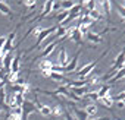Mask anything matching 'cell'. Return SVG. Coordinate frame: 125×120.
Instances as JSON below:
<instances>
[{"label": "cell", "instance_id": "cell-13", "mask_svg": "<svg viewBox=\"0 0 125 120\" xmlns=\"http://www.w3.org/2000/svg\"><path fill=\"white\" fill-rule=\"evenodd\" d=\"M102 105H104V107H107V108H110L113 104H115V101H113V97L110 95V94H107V95H104V97H102V98H99L97 100Z\"/></svg>", "mask_w": 125, "mask_h": 120}, {"label": "cell", "instance_id": "cell-30", "mask_svg": "<svg viewBox=\"0 0 125 120\" xmlns=\"http://www.w3.org/2000/svg\"><path fill=\"white\" fill-rule=\"evenodd\" d=\"M80 24H83V25H87V26H90L91 24H93V19L88 16V13H85L84 16H81L80 18Z\"/></svg>", "mask_w": 125, "mask_h": 120}, {"label": "cell", "instance_id": "cell-15", "mask_svg": "<svg viewBox=\"0 0 125 120\" xmlns=\"http://www.w3.org/2000/svg\"><path fill=\"white\" fill-rule=\"evenodd\" d=\"M56 45H57V43L56 41H52L49 45H46V48H44V51L41 53V59H46V57H49L53 51H54V48H56Z\"/></svg>", "mask_w": 125, "mask_h": 120}, {"label": "cell", "instance_id": "cell-20", "mask_svg": "<svg viewBox=\"0 0 125 120\" xmlns=\"http://www.w3.org/2000/svg\"><path fill=\"white\" fill-rule=\"evenodd\" d=\"M59 5H60V9L69 12L75 6V2H74V0H62V2H59Z\"/></svg>", "mask_w": 125, "mask_h": 120}, {"label": "cell", "instance_id": "cell-11", "mask_svg": "<svg viewBox=\"0 0 125 120\" xmlns=\"http://www.w3.org/2000/svg\"><path fill=\"white\" fill-rule=\"evenodd\" d=\"M52 66H53V62H50L49 59H41L40 63H38V68L41 72H52Z\"/></svg>", "mask_w": 125, "mask_h": 120}, {"label": "cell", "instance_id": "cell-29", "mask_svg": "<svg viewBox=\"0 0 125 120\" xmlns=\"http://www.w3.org/2000/svg\"><path fill=\"white\" fill-rule=\"evenodd\" d=\"M69 16V12H66V10H63V12H60L59 15H57V25H62L65 21H66V18Z\"/></svg>", "mask_w": 125, "mask_h": 120}, {"label": "cell", "instance_id": "cell-22", "mask_svg": "<svg viewBox=\"0 0 125 120\" xmlns=\"http://www.w3.org/2000/svg\"><path fill=\"white\" fill-rule=\"evenodd\" d=\"M19 69H21V63H19V56H13L12 65H10V72L19 73Z\"/></svg>", "mask_w": 125, "mask_h": 120}, {"label": "cell", "instance_id": "cell-43", "mask_svg": "<svg viewBox=\"0 0 125 120\" xmlns=\"http://www.w3.org/2000/svg\"><path fill=\"white\" fill-rule=\"evenodd\" d=\"M88 2H90V0H81V3H84V5H85V3H88Z\"/></svg>", "mask_w": 125, "mask_h": 120}, {"label": "cell", "instance_id": "cell-21", "mask_svg": "<svg viewBox=\"0 0 125 120\" xmlns=\"http://www.w3.org/2000/svg\"><path fill=\"white\" fill-rule=\"evenodd\" d=\"M84 111L87 113L88 117H94V116L97 114V105H96V104H87V105L84 107Z\"/></svg>", "mask_w": 125, "mask_h": 120}, {"label": "cell", "instance_id": "cell-41", "mask_svg": "<svg viewBox=\"0 0 125 120\" xmlns=\"http://www.w3.org/2000/svg\"><path fill=\"white\" fill-rule=\"evenodd\" d=\"M5 88V81H0V89Z\"/></svg>", "mask_w": 125, "mask_h": 120}, {"label": "cell", "instance_id": "cell-5", "mask_svg": "<svg viewBox=\"0 0 125 120\" xmlns=\"http://www.w3.org/2000/svg\"><path fill=\"white\" fill-rule=\"evenodd\" d=\"M96 3L99 5L97 9L103 10L106 15H110V12H112V2L110 0H96Z\"/></svg>", "mask_w": 125, "mask_h": 120}, {"label": "cell", "instance_id": "cell-16", "mask_svg": "<svg viewBox=\"0 0 125 120\" xmlns=\"http://www.w3.org/2000/svg\"><path fill=\"white\" fill-rule=\"evenodd\" d=\"M56 2V0H47V2L44 3V6H43V10H41V18H44V16H47L50 12H52V8H53V3Z\"/></svg>", "mask_w": 125, "mask_h": 120}, {"label": "cell", "instance_id": "cell-25", "mask_svg": "<svg viewBox=\"0 0 125 120\" xmlns=\"http://www.w3.org/2000/svg\"><path fill=\"white\" fill-rule=\"evenodd\" d=\"M8 81L12 84V85H16V84H19V73H15V72H9L8 73Z\"/></svg>", "mask_w": 125, "mask_h": 120}, {"label": "cell", "instance_id": "cell-14", "mask_svg": "<svg viewBox=\"0 0 125 120\" xmlns=\"http://www.w3.org/2000/svg\"><path fill=\"white\" fill-rule=\"evenodd\" d=\"M85 35H87V40H88L90 43H93V44H100V43L103 41L102 35H99V34H96V32H91V31H88Z\"/></svg>", "mask_w": 125, "mask_h": 120}, {"label": "cell", "instance_id": "cell-1", "mask_svg": "<svg viewBox=\"0 0 125 120\" xmlns=\"http://www.w3.org/2000/svg\"><path fill=\"white\" fill-rule=\"evenodd\" d=\"M56 28H57V25H53V26H49V28H43L41 32L37 35V43H35L34 47H38L44 40H47L49 37H52V35L56 32ZM34 47H32V48H34Z\"/></svg>", "mask_w": 125, "mask_h": 120}, {"label": "cell", "instance_id": "cell-12", "mask_svg": "<svg viewBox=\"0 0 125 120\" xmlns=\"http://www.w3.org/2000/svg\"><path fill=\"white\" fill-rule=\"evenodd\" d=\"M8 120H22V108H13L12 111H9L8 114Z\"/></svg>", "mask_w": 125, "mask_h": 120}, {"label": "cell", "instance_id": "cell-34", "mask_svg": "<svg viewBox=\"0 0 125 120\" xmlns=\"http://www.w3.org/2000/svg\"><path fill=\"white\" fill-rule=\"evenodd\" d=\"M78 28V31L81 32V35H84V34H87L88 32V28L90 26H87V25H83V24H80V26H77Z\"/></svg>", "mask_w": 125, "mask_h": 120}, {"label": "cell", "instance_id": "cell-3", "mask_svg": "<svg viewBox=\"0 0 125 120\" xmlns=\"http://www.w3.org/2000/svg\"><path fill=\"white\" fill-rule=\"evenodd\" d=\"M34 105H35V110L41 114V116H50L52 114V107L50 105H47V104H43L40 100H35L34 101Z\"/></svg>", "mask_w": 125, "mask_h": 120}, {"label": "cell", "instance_id": "cell-37", "mask_svg": "<svg viewBox=\"0 0 125 120\" xmlns=\"http://www.w3.org/2000/svg\"><path fill=\"white\" fill-rule=\"evenodd\" d=\"M119 100H125V91H122V92H119L115 98H113V101H119Z\"/></svg>", "mask_w": 125, "mask_h": 120}, {"label": "cell", "instance_id": "cell-18", "mask_svg": "<svg viewBox=\"0 0 125 120\" xmlns=\"http://www.w3.org/2000/svg\"><path fill=\"white\" fill-rule=\"evenodd\" d=\"M69 38H71L74 43H77V44H81L83 35H81V32L78 31V28H77V26H74V29H72V32H71V35H69Z\"/></svg>", "mask_w": 125, "mask_h": 120}, {"label": "cell", "instance_id": "cell-7", "mask_svg": "<svg viewBox=\"0 0 125 120\" xmlns=\"http://www.w3.org/2000/svg\"><path fill=\"white\" fill-rule=\"evenodd\" d=\"M12 60H13V54L8 53L3 56V62H2V69H5L8 73L10 72V65H12Z\"/></svg>", "mask_w": 125, "mask_h": 120}, {"label": "cell", "instance_id": "cell-9", "mask_svg": "<svg viewBox=\"0 0 125 120\" xmlns=\"http://www.w3.org/2000/svg\"><path fill=\"white\" fill-rule=\"evenodd\" d=\"M125 66V50L124 51H121L118 56H116V59H115V66H113V69H116V70H119V69H122Z\"/></svg>", "mask_w": 125, "mask_h": 120}, {"label": "cell", "instance_id": "cell-4", "mask_svg": "<svg viewBox=\"0 0 125 120\" xmlns=\"http://www.w3.org/2000/svg\"><path fill=\"white\" fill-rule=\"evenodd\" d=\"M22 120H27V117L31 114V113H34V111H37L35 110V105H34V103H31V101H28V100H25L24 101V104H22Z\"/></svg>", "mask_w": 125, "mask_h": 120}, {"label": "cell", "instance_id": "cell-38", "mask_svg": "<svg viewBox=\"0 0 125 120\" xmlns=\"http://www.w3.org/2000/svg\"><path fill=\"white\" fill-rule=\"evenodd\" d=\"M115 103H116L118 108H125V100H119V101H115Z\"/></svg>", "mask_w": 125, "mask_h": 120}, {"label": "cell", "instance_id": "cell-23", "mask_svg": "<svg viewBox=\"0 0 125 120\" xmlns=\"http://www.w3.org/2000/svg\"><path fill=\"white\" fill-rule=\"evenodd\" d=\"M52 114L56 116V117H60V116L65 114V110H63V107H62L60 104H56L54 107H52Z\"/></svg>", "mask_w": 125, "mask_h": 120}, {"label": "cell", "instance_id": "cell-36", "mask_svg": "<svg viewBox=\"0 0 125 120\" xmlns=\"http://www.w3.org/2000/svg\"><path fill=\"white\" fill-rule=\"evenodd\" d=\"M41 29H43V26H40V25H38V26H35V28H34V29H32V31H31V34H32V35H35V37H37V35H38V34H40V32H41Z\"/></svg>", "mask_w": 125, "mask_h": 120}, {"label": "cell", "instance_id": "cell-40", "mask_svg": "<svg viewBox=\"0 0 125 120\" xmlns=\"http://www.w3.org/2000/svg\"><path fill=\"white\" fill-rule=\"evenodd\" d=\"M59 9H60L59 2H54V3H53V8H52V10H59Z\"/></svg>", "mask_w": 125, "mask_h": 120}, {"label": "cell", "instance_id": "cell-26", "mask_svg": "<svg viewBox=\"0 0 125 120\" xmlns=\"http://www.w3.org/2000/svg\"><path fill=\"white\" fill-rule=\"evenodd\" d=\"M0 13L2 15H5V16H9V15H12V10H10V8L5 3V2H0Z\"/></svg>", "mask_w": 125, "mask_h": 120}, {"label": "cell", "instance_id": "cell-10", "mask_svg": "<svg viewBox=\"0 0 125 120\" xmlns=\"http://www.w3.org/2000/svg\"><path fill=\"white\" fill-rule=\"evenodd\" d=\"M49 78H52L54 82H57V84H60V85H66L69 81L66 79V76L63 75V73H54V72H52L50 73V76Z\"/></svg>", "mask_w": 125, "mask_h": 120}, {"label": "cell", "instance_id": "cell-17", "mask_svg": "<svg viewBox=\"0 0 125 120\" xmlns=\"http://www.w3.org/2000/svg\"><path fill=\"white\" fill-rule=\"evenodd\" d=\"M78 57H80V51L74 56V59L71 60V63H68V66L65 68V70H66V72H75L77 65H78Z\"/></svg>", "mask_w": 125, "mask_h": 120}, {"label": "cell", "instance_id": "cell-28", "mask_svg": "<svg viewBox=\"0 0 125 120\" xmlns=\"http://www.w3.org/2000/svg\"><path fill=\"white\" fill-rule=\"evenodd\" d=\"M124 78H125V66H124L122 69H119V70L116 72V75H115L110 81H112V82H116V81H121V79H124Z\"/></svg>", "mask_w": 125, "mask_h": 120}, {"label": "cell", "instance_id": "cell-8", "mask_svg": "<svg viewBox=\"0 0 125 120\" xmlns=\"http://www.w3.org/2000/svg\"><path fill=\"white\" fill-rule=\"evenodd\" d=\"M66 88H69V86H66ZM71 92L83 100L85 97V94L88 92V89H87V86H71Z\"/></svg>", "mask_w": 125, "mask_h": 120}, {"label": "cell", "instance_id": "cell-39", "mask_svg": "<svg viewBox=\"0 0 125 120\" xmlns=\"http://www.w3.org/2000/svg\"><path fill=\"white\" fill-rule=\"evenodd\" d=\"M5 43H6V37H0V51L3 50V47H5Z\"/></svg>", "mask_w": 125, "mask_h": 120}, {"label": "cell", "instance_id": "cell-32", "mask_svg": "<svg viewBox=\"0 0 125 120\" xmlns=\"http://www.w3.org/2000/svg\"><path fill=\"white\" fill-rule=\"evenodd\" d=\"M116 10H118V13H119V16L125 21V8L122 6V5H116Z\"/></svg>", "mask_w": 125, "mask_h": 120}, {"label": "cell", "instance_id": "cell-19", "mask_svg": "<svg viewBox=\"0 0 125 120\" xmlns=\"http://www.w3.org/2000/svg\"><path fill=\"white\" fill-rule=\"evenodd\" d=\"M87 13H88V16L93 19V22H94V21H102V18H103L102 10H100V9H97V8H96V9H93V10H88Z\"/></svg>", "mask_w": 125, "mask_h": 120}, {"label": "cell", "instance_id": "cell-42", "mask_svg": "<svg viewBox=\"0 0 125 120\" xmlns=\"http://www.w3.org/2000/svg\"><path fill=\"white\" fill-rule=\"evenodd\" d=\"M3 79H5V75L2 73V70H0V81H3Z\"/></svg>", "mask_w": 125, "mask_h": 120}, {"label": "cell", "instance_id": "cell-33", "mask_svg": "<svg viewBox=\"0 0 125 120\" xmlns=\"http://www.w3.org/2000/svg\"><path fill=\"white\" fill-rule=\"evenodd\" d=\"M35 3H37V0H24V6L30 8V9L35 8Z\"/></svg>", "mask_w": 125, "mask_h": 120}, {"label": "cell", "instance_id": "cell-27", "mask_svg": "<svg viewBox=\"0 0 125 120\" xmlns=\"http://www.w3.org/2000/svg\"><path fill=\"white\" fill-rule=\"evenodd\" d=\"M109 92H110V85H107V84L102 85V86H100V89L97 91V94H99V98H102V97L107 95Z\"/></svg>", "mask_w": 125, "mask_h": 120}, {"label": "cell", "instance_id": "cell-2", "mask_svg": "<svg viewBox=\"0 0 125 120\" xmlns=\"http://www.w3.org/2000/svg\"><path fill=\"white\" fill-rule=\"evenodd\" d=\"M96 68V62H90L87 65H84L80 70H78V78L80 79H87L90 76V73L93 72V69Z\"/></svg>", "mask_w": 125, "mask_h": 120}, {"label": "cell", "instance_id": "cell-6", "mask_svg": "<svg viewBox=\"0 0 125 120\" xmlns=\"http://www.w3.org/2000/svg\"><path fill=\"white\" fill-rule=\"evenodd\" d=\"M68 63H69V57H68V54H66V50L65 48H62L60 51H59V57H57V65L60 66V68H66L68 66Z\"/></svg>", "mask_w": 125, "mask_h": 120}, {"label": "cell", "instance_id": "cell-31", "mask_svg": "<svg viewBox=\"0 0 125 120\" xmlns=\"http://www.w3.org/2000/svg\"><path fill=\"white\" fill-rule=\"evenodd\" d=\"M84 98H87V100H93V101H96V100H99V94H97V91H93V92H87ZM84 98H83V100H84Z\"/></svg>", "mask_w": 125, "mask_h": 120}, {"label": "cell", "instance_id": "cell-24", "mask_svg": "<svg viewBox=\"0 0 125 120\" xmlns=\"http://www.w3.org/2000/svg\"><path fill=\"white\" fill-rule=\"evenodd\" d=\"M74 113L77 116V120H88V116L84 111V108H74Z\"/></svg>", "mask_w": 125, "mask_h": 120}, {"label": "cell", "instance_id": "cell-35", "mask_svg": "<svg viewBox=\"0 0 125 120\" xmlns=\"http://www.w3.org/2000/svg\"><path fill=\"white\" fill-rule=\"evenodd\" d=\"M87 5V9L88 10H93V9H96L97 8V3H96V0H90L88 3H85Z\"/></svg>", "mask_w": 125, "mask_h": 120}]
</instances>
